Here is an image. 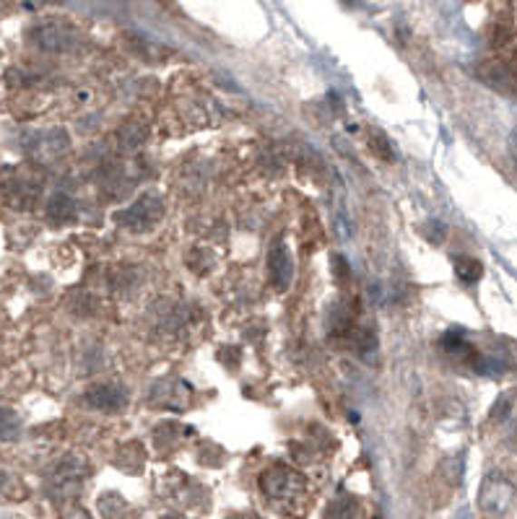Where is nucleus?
<instances>
[{"instance_id":"nucleus-1","label":"nucleus","mask_w":517,"mask_h":519,"mask_svg":"<svg viewBox=\"0 0 517 519\" xmlns=\"http://www.w3.org/2000/svg\"><path fill=\"white\" fill-rule=\"evenodd\" d=\"M115 218L122 226H128V229H151L153 224L161 218V200L156 195H143L135 206H131L128 211H122Z\"/></svg>"},{"instance_id":"nucleus-2","label":"nucleus","mask_w":517,"mask_h":519,"mask_svg":"<svg viewBox=\"0 0 517 519\" xmlns=\"http://www.w3.org/2000/svg\"><path fill=\"white\" fill-rule=\"evenodd\" d=\"M89 403L99 408V410L112 413V410H122L125 403H128V398L117 387H94V389H89Z\"/></svg>"},{"instance_id":"nucleus-3","label":"nucleus","mask_w":517,"mask_h":519,"mask_svg":"<svg viewBox=\"0 0 517 519\" xmlns=\"http://www.w3.org/2000/svg\"><path fill=\"white\" fill-rule=\"evenodd\" d=\"M270 281L278 286V289H287L288 278H291V260H288L287 250L276 247L270 252Z\"/></svg>"},{"instance_id":"nucleus-4","label":"nucleus","mask_w":517,"mask_h":519,"mask_svg":"<svg viewBox=\"0 0 517 519\" xmlns=\"http://www.w3.org/2000/svg\"><path fill=\"white\" fill-rule=\"evenodd\" d=\"M455 273H458L460 281L473 284V281H479L481 278V263L479 260H473V257H458V260H455Z\"/></svg>"},{"instance_id":"nucleus-5","label":"nucleus","mask_w":517,"mask_h":519,"mask_svg":"<svg viewBox=\"0 0 517 519\" xmlns=\"http://www.w3.org/2000/svg\"><path fill=\"white\" fill-rule=\"evenodd\" d=\"M369 146H372V151L380 156V159H395V151H393V146H390V138H385V135L375 133V140H369Z\"/></svg>"},{"instance_id":"nucleus-6","label":"nucleus","mask_w":517,"mask_h":519,"mask_svg":"<svg viewBox=\"0 0 517 519\" xmlns=\"http://www.w3.org/2000/svg\"><path fill=\"white\" fill-rule=\"evenodd\" d=\"M50 216L53 218H71L73 216V206H71V200H65V197H58V200H53V206H50Z\"/></svg>"}]
</instances>
